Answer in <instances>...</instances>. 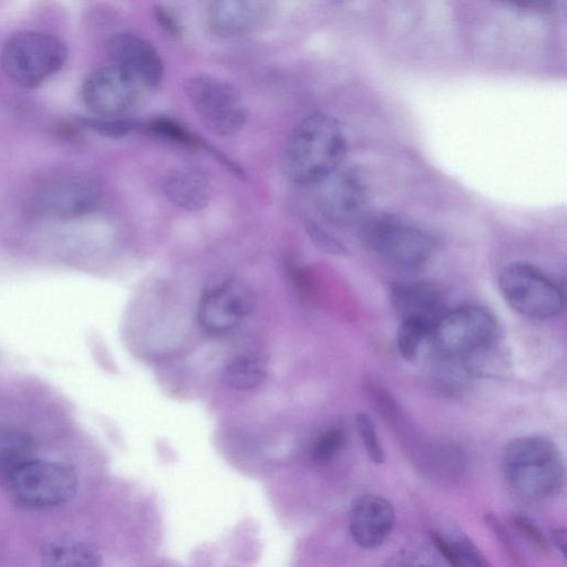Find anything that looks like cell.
Wrapping results in <instances>:
<instances>
[{
	"mask_svg": "<svg viewBox=\"0 0 567 567\" xmlns=\"http://www.w3.org/2000/svg\"><path fill=\"white\" fill-rule=\"evenodd\" d=\"M346 153L347 138L339 122L328 114H311L288 140L285 169L295 183L316 185L341 167Z\"/></svg>",
	"mask_w": 567,
	"mask_h": 567,
	"instance_id": "1",
	"label": "cell"
},
{
	"mask_svg": "<svg viewBox=\"0 0 567 567\" xmlns=\"http://www.w3.org/2000/svg\"><path fill=\"white\" fill-rule=\"evenodd\" d=\"M503 473L511 492L526 502L556 495L564 483V462L556 443L542 435L513 440L503 454Z\"/></svg>",
	"mask_w": 567,
	"mask_h": 567,
	"instance_id": "2",
	"label": "cell"
},
{
	"mask_svg": "<svg viewBox=\"0 0 567 567\" xmlns=\"http://www.w3.org/2000/svg\"><path fill=\"white\" fill-rule=\"evenodd\" d=\"M66 58L68 49L56 37L41 31H20L4 42L0 63L12 83L31 89L58 73Z\"/></svg>",
	"mask_w": 567,
	"mask_h": 567,
	"instance_id": "3",
	"label": "cell"
},
{
	"mask_svg": "<svg viewBox=\"0 0 567 567\" xmlns=\"http://www.w3.org/2000/svg\"><path fill=\"white\" fill-rule=\"evenodd\" d=\"M364 244L380 257L403 267H417L434 252L433 238L405 218L378 213L363 216L359 227Z\"/></svg>",
	"mask_w": 567,
	"mask_h": 567,
	"instance_id": "4",
	"label": "cell"
},
{
	"mask_svg": "<svg viewBox=\"0 0 567 567\" xmlns=\"http://www.w3.org/2000/svg\"><path fill=\"white\" fill-rule=\"evenodd\" d=\"M73 470L60 462L30 458L4 475V488L17 504L30 508L56 506L76 491Z\"/></svg>",
	"mask_w": 567,
	"mask_h": 567,
	"instance_id": "5",
	"label": "cell"
},
{
	"mask_svg": "<svg viewBox=\"0 0 567 567\" xmlns=\"http://www.w3.org/2000/svg\"><path fill=\"white\" fill-rule=\"evenodd\" d=\"M505 301L519 315L545 320L559 315L565 297L559 286L543 270L528 262H513L498 277Z\"/></svg>",
	"mask_w": 567,
	"mask_h": 567,
	"instance_id": "6",
	"label": "cell"
},
{
	"mask_svg": "<svg viewBox=\"0 0 567 567\" xmlns=\"http://www.w3.org/2000/svg\"><path fill=\"white\" fill-rule=\"evenodd\" d=\"M497 322L481 306H462L445 311L433 326L429 341L437 355L467 358L491 346Z\"/></svg>",
	"mask_w": 567,
	"mask_h": 567,
	"instance_id": "7",
	"label": "cell"
},
{
	"mask_svg": "<svg viewBox=\"0 0 567 567\" xmlns=\"http://www.w3.org/2000/svg\"><path fill=\"white\" fill-rule=\"evenodd\" d=\"M186 97L202 123L214 134L234 135L247 120V110L239 92L227 81L197 74L184 84Z\"/></svg>",
	"mask_w": 567,
	"mask_h": 567,
	"instance_id": "8",
	"label": "cell"
},
{
	"mask_svg": "<svg viewBox=\"0 0 567 567\" xmlns=\"http://www.w3.org/2000/svg\"><path fill=\"white\" fill-rule=\"evenodd\" d=\"M96 184L79 175L59 176L42 183L32 193L29 207L33 214L74 218L92 212L99 203Z\"/></svg>",
	"mask_w": 567,
	"mask_h": 567,
	"instance_id": "9",
	"label": "cell"
},
{
	"mask_svg": "<svg viewBox=\"0 0 567 567\" xmlns=\"http://www.w3.org/2000/svg\"><path fill=\"white\" fill-rule=\"evenodd\" d=\"M142 89L131 75L110 64L87 75L82 97L95 117L120 118L137 103Z\"/></svg>",
	"mask_w": 567,
	"mask_h": 567,
	"instance_id": "10",
	"label": "cell"
},
{
	"mask_svg": "<svg viewBox=\"0 0 567 567\" xmlns=\"http://www.w3.org/2000/svg\"><path fill=\"white\" fill-rule=\"evenodd\" d=\"M254 307L252 292L231 278L208 282L200 298L197 318L202 328L210 333L234 329Z\"/></svg>",
	"mask_w": 567,
	"mask_h": 567,
	"instance_id": "11",
	"label": "cell"
},
{
	"mask_svg": "<svg viewBox=\"0 0 567 567\" xmlns=\"http://www.w3.org/2000/svg\"><path fill=\"white\" fill-rule=\"evenodd\" d=\"M316 187V205L330 223L344 226L364 216L368 192L355 171L339 167Z\"/></svg>",
	"mask_w": 567,
	"mask_h": 567,
	"instance_id": "12",
	"label": "cell"
},
{
	"mask_svg": "<svg viewBox=\"0 0 567 567\" xmlns=\"http://www.w3.org/2000/svg\"><path fill=\"white\" fill-rule=\"evenodd\" d=\"M107 55L112 65L126 72L142 87H154L163 78L164 66L159 54L138 35L114 34L107 42Z\"/></svg>",
	"mask_w": 567,
	"mask_h": 567,
	"instance_id": "13",
	"label": "cell"
},
{
	"mask_svg": "<svg viewBox=\"0 0 567 567\" xmlns=\"http://www.w3.org/2000/svg\"><path fill=\"white\" fill-rule=\"evenodd\" d=\"M274 3L262 0H218L209 3L210 29L225 38L241 37L264 27L274 12Z\"/></svg>",
	"mask_w": 567,
	"mask_h": 567,
	"instance_id": "14",
	"label": "cell"
},
{
	"mask_svg": "<svg viewBox=\"0 0 567 567\" xmlns=\"http://www.w3.org/2000/svg\"><path fill=\"white\" fill-rule=\"evenodd\" d=\"M394 519V509L388 499L373 494L360 495L350 509V535L359 547L377 548L391 533Z\"/></svg>",
	"mask_w": 567,
	"mask_h": 567,
	"instance_id": "15",
	"label": "cell"
},
{
	"mask_svg": "<svg viewBox=\"0 0 567 567\" xmlns=\"http://www.w3.org/2000/svg\"><path fill=\"white\" fill-rule=\"evenodd\" d=\"M391 301L401 320L422 321L432 328L445 312L441 290L429 281L394 284Z\"/></svg>",
	"mask_w": 567,
	"mask_h": 567,
	"instance_id": "16",
	"label": "cell"
},
{
	"mask_svg": "<svg viewBox=\"0 0 567 567\" xmlns=\"http://www.w3.org/2000/svg\"><path fill=\"white\" fill-rule=\"evenodd\" d=\"M163 189L175 205L187 210H200L212 197V185L207 176L193 167H181L164 178Z\"/></svg>",
	"mask_w": 567,
	"mask_h": 567,
	"instance_id": "17",
	"label": "cell"
},
{
	"mask_svg": "<svg viewBox=\"0 0 567 567\" xmlns=\"http://www.w3.org/2000/svg\"><path fill=\"white\" fill-rule=\"evenodd\" d=\"M41 561L43 567H101L102 556L91 543L59 537L42 547Z\"/></svg>",
	"mask_w": 567,
	"mask_h": 567,
	"instance_id": "18",
	"label": "cell"
},
{
	"mask_svg": "<svg viewBox=\"0 0 567 567\" xmlns=\"http://www.w3.org/2000/svg\"><path fill=\"white\" fill-rule=\"evenodd\" d=\"M265 362L254 354H241L234 358L225 368V384L238 391L257 388L266 378Z\"/></svg>",
	"mask_w": 567,
	"mask_h": 567,
	"instance_id": "19",
	"label": "cell"
},
{
	"mask_svg": "<svg viewBox=\"0 0 567 567\" xmlns=\"http://www.w3.org/2000/svg\"><path fill=\"white\" fill-rule=\"evenodd\" d=\"M33 449V440L24 431L9 426L0 427V473L4 476L32 458Z\"/></svg>",
	"mask_w": 567,
	"mask_h": 567,
	"instance_id": "20",
	"label": "cell"
},
{
	"mask_svg": "<svg viewBox=\"0 0 567 567\" xmlns=\"http://www.w3.org/2000/svg\"><path fill=\"white\" fill-rule=\"evenodd\" d=\"M432 327L416 320H401L396 332V347L406 361L417 358L422 346L429 341Z\"/></svg>",
	"mask_w": 567,
	"mask_h": 567,
	"instance_id": "21",
	"label": "cell"
},
{
	"mask_svg": "<svg viewBox=\"0 0 567 567\" xmlns=\"http://www.w3.org/2000/svg\"><path fill=\"white\" fill-rule=\"evenodd\" d=\"M346 433L342 429L330 427L322 432L311 446L315 462L326 464L332 461L346 444Z\"/></svg>",
	"mask_w": 567,
	"mask_h": 567,
	"instance_id": "22",
	"label": "cell"
},
{
	"mask_svg": "<svg viewBox=\"0 0 567 567\" xmlns=\"http://www.w3.org/2000/svg\"><path fill=\"white\" fill-rule=\"evenodd\" d=\"M355 426L370 460L375 464L383 463L384 453L371 417L363 412L358 413L355 415Z\"/></svg>",
	"mask_w": 567,
	"mask_h": 567,
	"instance_id": "23",
	"label": "cell"
},
{
	"mask_svg": "<svg viewBox=\"0 0 567 567\" xmlns=\"http://www.w3.org/2000/svg\"><path fill=\"white\" fill-rule=\"evenodd\" d=\"M147 130L153 134L176 143L188 146L198 145L196 137L189 131L171 118H154L147 124Z\"/></svg>",
	"mask_w": 567,
	"mask_h": 567,
	"instance_id": "24",
	"label": "cell"
},
{
	"mask_svg": "<svg viewBox=\"0 0 567 567\" xmlns=\"http://www.w3.org/2000/svg\"><path fill=\"white\" fill-rule=\"evenodd\" d=\"M450 532L451 534L447 539L457 550L464 567H491L482 553L466 535L460 529H452Z\"/></svg>",
	"mask_w": 567,
	"mask_h": 567,
	"instance_id": "25",
	"label": "cell"
},
{
	"mask_svg": "<svg viewBox=\"0 0 567 567\" xmlns=\"http://www.w3.org/2000/svg\"><path fill=\"white\" fill-rule=\"evenodd\" d=\"M306 228L313 245L321 251L336 256H346L348 254V250L342 243L331 234L327 233L319 225L308 223Z\"/></svg>",
	"mask_w": 567,
	"mask_h": 567,
	"instance_id": "26",
	"label": "cell"
},
{
	"mask_svg": "<svg viewBox=\"0 0 567 567\" xmlns=\"http://www.w3.org/2000/svg\"><path fill=\"white\" fill-rule=\"evenodd\" d=\"M384 567H436L431 557L415 549H403L386 560Z\"/></svg>",
	"mask_w": 567,
	"mask_h": 567,
	"instance_id": "27",
	"label": "cell"
},
{
	"mask_svg": "<svg viewBox=\"0 0 567 567\" xmlns=\"http://www.w3.org/2000/svg\"><path fill=\"white\" fill-rule=\"evenodd\" d=\"M513 525L522 532L534 545L538 546L542 549L546 548V542L537 528L536 525L533 524L527 517L522 515H514L512 518Z\"/></svg>",
	"mask_w": 567,
	"mask_h": 567,
	"instance_id": "28",
	"label": "cell"
},
{
	"mask_svg": "<svg viewBox=\"0 0 567 567\" xmlns=\"http://www.w3.org/2000/svg\"><path fill=\"white\" fill-rule=\"evenodd\" d=\"M433 545L452 567H464L461 557L453 544L437 533L432 534Z\"/></svg>",
	"mask_w": 567,
	"mask_h": 567,
	"instance_id": "29",
	"label": "cell"
},
{
	"mask_svg": "<svg viewBox=\"0 0 567 567\" xmlns=\"http://www.w3.org/2000/svg\"><path fill=\"white\" fill-rule=\"evenodd\" d=\"M369 395L371 399L373 398V404H375L380 412L388 415L389 417H392L395 413V406L392 402L391 396L388 395V393H384V391L380 388L374 386L373 383L369 384Z\"/></svg>",
	"mask_w": 567,
	"mask_h": 567,
	"instance_id": "30",
	"label": "cell"
},
{
	"mask_svg": "<svg viewBox=\"0 0 567 567\" xmlns=\"http://www.w3.org/2000/svg\"><path fill=\"white\" fill-rule=\"evenodd\" d=\"M156 17L161 24L172 34L178 33V25L175 19L163 8H156Z\"/></svg>",
	"mask_w": 567,
	"mask_h": 567,
	"instance_id": "31",
	"label": "cell"
},
{
	"mask_svg": "<svg viewBox=\"0 0 567 567\" xmlns=\"http://www.w3.org/2000/svg\"><path fill=\"white\" fill-rule=\"evenodd\" d=\"M553 542L556 547L561 551L565 556L566 553V532L564 528H557L553 530Z\"/></svg>",
	"mask_w": 567,
	"mask_h": 567,
	"instance_id": "32",
	"label": "cell"
}]
</instances>
